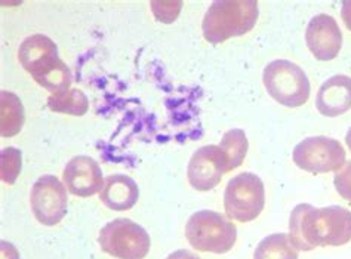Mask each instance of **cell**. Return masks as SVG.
Segmentation results:
<instances>
[{
	"instance_id": "15",
	"label": "cell",
	"mask_w": 351,
	"mask_h": 259,
	"mask_svg": "<svg viewBox=\"0 0 351 259\" xmlns=\"http://www.w3.org/2000/svg\"><path fill=\"white\" fill-rule=\"evenodd\" d=\"M24 120L25 114L21 99L12 92L2 90L0 94V134L3 138L20 134Z\"/></svg>"
},
{
	"instance_id": "19",
	"label": "cell",
	"mask_w": 351,
	"mask_h": 259,
	"mask_svg": "<svg viewBox=\"0 0 351 259\" xmlns=\"http://www.w3.org/2000/svg\"><path fill=\"white\" fill-rule=\"evenodd\" d=\"M0 169H2V181L12 185L15 184L18 175L21 172V151L18 148H3L0 154Z\"/></svg>"
},
{
	"instance_id": "20",
	"label": "cell",
	"mask_w": 351,
	"mask_h": 259,
	"mask_svg": "<svg viewBox=\"0 0 351 259\" xmlns=\"http://www.w3.org/2000/svg\"><path fill=\"white\" fill-rule=\"evenodd\" d=\"M334 185L339 196L351 203V160L335 172Z\"/></svg>"
},
{
	"instance_id": "18",
	"label": "cell",
	"mask_w": 351,
	"mask_h": 259,
	"mask_svg": "<svg viewBox=\"0 0 351 259\" xmlns=\"http://www.w3.org/2000/svg\"><path fill=\"white\" fill-rule=\"evenodd\" d=\"M48 107L55 113L70 116H85L89 110V99L80 89H69L61 94H52L48 98Z\"/></svg>"
},
{
	"instance_id": "17",
	"label": "cell",
	"mask_w": 351,
	"mask_h": 259,
	"mask_svg": "<svg viewBox=\"0 0 351 259\" xmlns=\"http://www.w3.org/2000/svg\"><path fill=\"white\" fill-rule=\"evenodd\" d=\"M218 147L226 159L227 171L232 172L237 169L239 166H242V163L245 162L249 148L247 136L242 129H230L228 132L224 134Z\"/></svg>"
},
{
	"instance_id": "11",
	"label": "cell",
	"mask_w": 351,
	"mask_h": 259,
	"mask_svg": "<svg viewBox=\"0 0 351 259\" xmlns=\"http://www.w3.org/2000/svg\"><path fill=\"white\" fill-rule=\"evenodd\" d=\"M306 43L319 61L337 58L343 46V33L335 18L326 14L313 16L306 30Z\"/></svg>"
},
{
	"instance_id": "2",
	"label": "cell",
	"mask_w": 351,
	"mask_h": 259,
	"mask_svg": "<svg viewBox=\"0 0 351 259\" xmlns=\"http://www.w3.org/2000/svg\"><path fill=\"white\" fill-rule=\"evenodd\" d=\"M18 58L38 85L51 94H61L70 89L71 71L60 58L57 45L48 36L33 34L27 37L18 51Z\"/></svg>"
},
{
	"instance_id": "13",
	"label": "cell",
	"mask_w": 351,
	"mask_h": 259,
	"mask_svg": "<svg viewBox=\"0 0 351 259\" xmlns=\"http://www.w3.org/2000/svg\"><path fill=\"white\" fill-rule=\"evenodd\" d=\"M316 108L322 116L338 117L351 110V77L337 74L320 86Z\"/></svg>"
},
{
	"instance_id": "10",
	"label": "cell",
	"mask_w": 351,
	"mask_h": 259,
	"mask_svg": "<svg viewBox=\"0 0 351 259\" xmlns=\"http://www.w3.org/2000/svg\"><path fill=\"white\" fill-rule=\"evenodd\" d=\"M228 173L227 163L218 145H203L193 153L187 166L190 185L197 191H210Z\"/></svg>"
},
{
	"instance_id": "7",
	"label": "cell",
	"mask_w": 351,
	"mask_h": 259,
	"mask_svg": "<svg viewBox=\"0 0 351 259\" xmlns=\"http://www.w3.org/2000/svg\"><path fill=\"white\" fill-rule=\"evenodd\" d=\"M264 206L265 188L258 175L243 172L228 181L224 193V209L230 219L251 222L261 215Z\"/></svg>"
},
{
	"instance_id": "1",
	"label": "cell",
	"mask_w": 351,
	"mask_h": 259,
	"mask_svg": "<svg viewBox=\"0 0 351 259\" xmlns=\"http://www.w3.org/2000/svg\"><path fill=\"white\" fill-rule=\"evenodd\" d=\"M289 237L298 251L319 246H344L351 240V212L343 206H295L289 218Z\"/></svg>"
},
{
	"instance_id": "6",
	"label": "cell",
	"mask_w": 351,
	"mask_h": 259,
	"mask_svg": "<svg viewBox=\"0 0 351 259\" xmlns=\"http://www.w3.org/2000/svg\"><path fill=\"white\" fill-rule=\"evenodd\" d=\"M98 243L103 252L117 259H144L152 247L145 228L128 218L110 221L101 228Z\"/></svg>"
},
{
	"instance_id": "22",
	"label": "cell",
	"mask_w": 351,
	"mask_h": 259,
	"mask_svg": "<svg viewBox=\"0 0 351 259\" xmlns=\"http://www.w3.org/2000/svg\"><path fill=\"white\" fill-rule=\"evenodd\" d=\"M166 259H200V258L196 254L186 251V249H180V251H175L171 255H168Z\"/></svg>"
},
{
	"instance_id": "5",
	"label": "cell",
	"mask_w": 351,
	"mask_h": 259,
	"mask_svg": "<svg viewBox=\"0 0 351 259\" xmlns=\"http://www.w3.org/2000/svg\"><path fill=\"white\" fill-rule=\"evenodd\" d=\"M263 82L269 95L288 108H298L310 98L311 85L307 74L292 61H271L264 69Z\"/></svg>"
},
{
	"instance_id": "21",
	"label": "cell",
	"mask_w": 351,
	"mask_h": 259,
	"mask_svg": "<svg viewBox=\"0 0 351 259\" xmlns=\"http://www.w3.org/2000/svg\"><path fill=\"white\" fill-rule=\"evenodd\" d=\"M341 16H343V21L347 29L351 32V0L343 3V8H341Z\"/></svg>"
},
{
	"instance_id": "3",
	"label": "cell",
	"mask_w": 351,
	"mask_h": 259,
	"mask_svg": "<svg viewBox=\"0 0 351 259\" xmlns=\"http://www.w3.org/2000/svg\"><path fill=\"white\" fill-rule=\"evenodd\" d=\"M255 0H219L214 2L203 16L202 32L205 40L218 45L232 37L251 32L258 21Z\"/></svg>"
},
{
	"instance_id": "8",
	"label": "cell",
	"mask_w": 351,
	"mask_h": 259,
	"mask_svg": "<svg viewBox=\"0 0 351 259\" xmlns=\"http://www.w3.org/2000/svg\"><path fill=\"white\" fill-rule=\"evenodd\" d=\"M292 159L300 169L310 173L337 172L346 163V150L335 138L310 136L293 148Z\"/></svg>"
},
{
	"instance_id": "14",
	"label": "cell",
	"mask_w": 351,
	"mask_h": 259,
	"mask_svg": "<svg viewBox=\"0 0 351 259\" xmlns=\"http://www.w3.org/2000/svg\"><path fill=\"white\" fill-rule=\"evenodd\" d=\"M140 199L138 184L128 175L114 173L104 180V187L99 193V200L108 209L125 212L132 209Z\"/></svg>"
},
{
	"instance_id": "16",
	"label": "cell",
	"mask_w": 351,
	"mask_h": 259,
	"mask_svg": "<svg viewBox=\"0 0 351 259\" xmlns=\"http://www.w3.org/2000/svg\"><path fill=\"white\" fill-rule=\"evenodd\" d=\"M254 259H298V249L293 246L289 234L276 233L261 240Z\"/></svg>"
},
{
	"instance_id": "12",
	"label": "cell",
	"mask_w": 351,
	"mask_h": 259,
	"mask_svg": "<svg viewBox=\"0 0 351 259\" xmlns=\"http://www.w3.org/2000/svg\"><path fill=\"white\" fill-rule=\"evenodd\" d=\"M62 180L66 188L77 197H90L104 187L103 171L89 156L73 157L64 168Z\"/></svg>"
},
{
	"instance_id": "23",
	"label": "cell",
	"mask_w": 351,
	"mask_h": 259,
	"mask_svg": "<svg viewBox=\"0 0 351 259\" xmlns=\"http://www.w3.org/2000/svg\"><path fill=\"white\" fill-rule=\"evenodd\" d=\"M346 143H347V147L350 148V151H351V127L348 129V132L346 135Z\"/></svg>"
},
{
	"instance_id": "9",
	"label": "cell",
	"mask_w": 351,
	"mask_h": 259,
	"mask_svg": "<svg viewBox=\"0 0 351 259\" xmlns=\"http://www.w3.org/2000/svg\"><path fill=\"white\" fill-rule=\"evenodd\" d=\"M30 205L34 218L46 227L60 224L67 215L69 199L66 185L53 177L43 175L34 182L30 193Z\"/></svg>"
},
{
	"instance_id": "4",
	"label": "cell",
	"mask_w": 351,
	"mask_h": 259,
	"mask_svg": "<svg viewBox=\"0 0 351 259\" xmlns=\"http://www.w3.org/2000/svg\"><path fill=\"white\" fill-rule=\"evenodd\" d=\"M186 238L199 252L223 255L234 247L237 228L215 210H199L187 221Z\"/></svg>"
}]
</instances>
